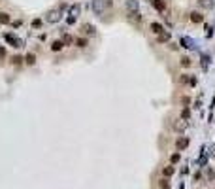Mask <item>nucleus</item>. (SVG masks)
<instances>
[{"label": "nucleus", "instance_id": "1", "mask_svg": "<svg viewBox=\"0 0 215 189\" xmlns=\"http://www.w3.org/2000/svg\"><path fill=\"white\" fill-rule=\"evenodd\" d=\"M126 17H128L132 23H136V25L142 21V14H140V9H126Z\"/></svg>", "mask_w": 215, "mask_h": 189}, {"label": "nucleus", "instance_id": "2", "mask_svg": "<svg viewBox=\"0 0 215 189\" xmlns=\"http://www.w3.org/2000/svg\"><path fill=\"white\" fill-rule=\"evenodd\" d=\"M179 81H181L183 85H191V87H194V85H196V78L189 76V74H181V78H179Z\"/></svg>", "mask_w": 215, "mask_h": 189}, {"label": "nucleus", "instance_id": "3", "mask_svg": "<svg viewBox=\"0 0 215 189\" xmlns=\"http://www.w3.org/2000/svg\"><path fill=\"white\" fill-rule=\"evenodd\" d=\"M189 21L191 23H204V15L200 14V11H191V14H189Z\"/></svg>", "mask_w": 215, "mask_h": 189}, {"label": "nucleus", "instance_id": "4", "mask_svg": "<svg viewBox=\"0 0 215 189\" xmlns=\"http://www.w3.org/2000/svg\"><path fill=\"white\" fill-rule=\"evenodd\" d=\"M175 148L181 151V149H185V148H189V138L187 136H181V138H177L175 140Z\"/></svg>", "mask_w": 215, "mask_h": 189}, {"label": "nucleus", "instance_id": "5", "mask_svg": "<svg viewBox=\"0 0 215 189\" xmlns=\"http://www.w3.org/2000/svg\"><path fill=\"white\" fill-rule=\"evenodd\" d=\"M4 40L9 42L13 47H21V40H19V38H15L13 34H4Z\"/></svg>", "mask_w": 215, "mask_h": 189}, {"label": "nucleus", "instance_id": "6", "mask_svg": "<svg viewBox=\"0 0 215 189\" xmlns=\"http://www.w3.org/2000/svg\"><path fill=\"white\" fill-rule=\"evenodd\" d=\"M151 4H153V8L157 9V11H166V2L164 0H151Z\"/></svg>", "mask_w": 215, "mask_h": 189}, {"label": "nucleus", "instance_id": "7", "mask_svg": "<svg viewBox=\"0 0 215 189\" xmlns=\"http://www.w3.org/2000/svg\"><path fill=\"white\" fill-rule=\"evenodd\" d=\"M170 38H172V34L168 30H162V32H159V34H157V42H161V44L170 42Z\"/></svg>", "mask_w": 215, "mask_h": 189}, {"label": "nucleus", "instance_id": "8", "mask_svg": "<svg viewBox=\"0 0 215 189\" xmlns=\"http://www.w3.org/2000/svg\"><path fill=\"white\" fill-rule=\"evenodd\" d=\"M149 28H151V32H153V34H159V32H162V30H164V27H162L161 23H157V21H153L151 25H149Z\"/></svg>", "mask_w": 215, "mask_h": 189}, {"label": "nucleus", "instance_id": "9", "mask_svg": "<svg viewBox=\"0 0 215 189\" xmlns=\"http://www.w3.org/2000/svg\"><path fill=\"white\" fill-rule=\"evenodd\" d=\"M198 6L204 8V9H211L215 6V2H213V0H198Z\"/></svg>", "mask_w": 215, "mask_h": 189}, {"label": "nucleus", "instance_id": "10", "mask_svg": "<svg viewBox=\"0 0 215 189\" xmlns=\"http://www.w3.org/2000/svg\"><path fill=\"white\" fill-rule=\"evenodd\" d=\"M11 23V15L6 11H0V25H9Z\"/></svg>", "mask_w": 215, "mask_h": 189}, {"label": "nucleus", "instance_id": "11", "mask_svg": "<svg viewBox=\"0 0 215 189\" xmlns=\"http://www.w3.org/2000/svg\"><path fill=\"white\" fill-rule=\"evenodd\" d=\"M81 30L85 32V34H89V36H93L94 32H96V28H94V25H91V23H85V25H83V28H81Z\"/></svg>", "mask_w": 215, "mask_h": 189}, {"label": "nucleus", "instance_id": "12", "mask_svg": "<svg viewBox=\"0 0 215 189\" xmlns=\"http://www.w3.org/2000/svg\"><path fill=\"white\" fill-rule=\"evenodd\" d=\"M62 47H64L62 40H55V42H51V51H55V53H57V51H60Z\"/></svg>", "mask_w": 215, "mask_h": 189}, {"label": "nucleus", "instance_id": "13", "mask_svg": "<svg viewBox=\"0 0 215 189\" xmlns=\"http://www.w3.org/2000/svg\"><path fill=\"white\" fill-rule=\"evenodd\" d=\"M126 9H140L138 0H126Z\"/></svg>", "mask_w": 215, "mask_h": 189}, {"label": "nucleus", "instance_id": "14", "mask_svg": "<svg viewBox=\"0 0 215 189\" xmlns=\"http://www.w3.org/2000/svg\"><path fill=\"white\" fill-rule=\"evenodd\" d=\"M58 19H60V14H58V11H51V14L47 15V21H51V23H57Z\"/></svg>", "mask_w": 215, "mask_h": 189}, {"label": "nucleus", "instance_id": "15", "mask_svg": "<svg viewBox=\"0 0 215 189\" xmlns=\"http://www.w3.org/2000/svg\"><path fill=\"white\" fill-rule=\"evenodd\" d=\"M174 172H175V168H174V167H164V168H162V174H164L166 178L174 176Z\"/></svg>", "mask_w": 215, "mask_h": 189}, {"label": "nucleus", "instance_id": "16", "mask_svg": "<svg viewBox=\"0 0 215 189\" xmlns=\"http://www.w3.org/2000/svg\"><path fill=\"white\" fill-rule=\"evenodd\" d=\"M189 117H191V110H189V106H185L183 110H181V119H189Z\"/></svg>", "mask_w": 215, "mask_h": 189}, {"label": "nucleus", "instance_id": "17", "mask_svg": "<svg viewBox=\"0 0 215 189\" xmlns=\"http://www.w3.org/2000/svg\"><path fill=\"white\" fill-rule=\"evenodd\" d=\"M25 61H27V64H34V63H36V55H34V53H27Z\"/></svg>", "mask_w": 215, "mask_h": 189}, {"label": "nucleus", "instance_id": "18", "mask_svg": "<svg viewBox=\"0 0 215 189\" xmlns=\"http://www.w3.org/2000/svg\"><path fill=\"white\" fill-rule=\"evenodd\" d=\"M87 44H89V42H87V38H77V40H76V45H77V47H87Z\"/></svg>", "mask_w": 215, "mask_h": 189}, {"label": "nucleus", "instance_id": "19", "mask_svg": "<svg viewBox=\"0 0 215 189\" xmlns=\"http://www.w3.org/2000/svg\"><path fill=\"white\" fill-rule=\"evenodd\" d=\"M191 64H193V61H191L189 57H181V66H183V68H189Z\"/></svg>", "mask_w": 215, "mask_h": 189}, {"label": "nucleus", "instance_id": "20", "mask_svg": "<svg viewBox=\"0 0 215 189\" xmlns=\"http://www.w3.org/2000/svg\"><path fill=\"white\" fill-rule=\"evenodd\" d=\"M72 42H74V38H72L70 34H64V36H62V44H64V45H70Z\"/></svg>", "mask_w": 215, "mask_h": 189}, {"label": "nucleus", "instance_id": "21", "mask_svg": "<svg viewBox=\"0 0 215 189\" xmlns=\"http://www.w3.org/2000/svg\"><path fill=\"white\" fill-rule=\"evenodd\" d=\"M179 159H181V155H179V153H172V155H170V161H172V165H174V163H177Z\"/></svg>", "mask_w": 215, "mask_h": 189}, {"label": "nucleus", "instance_id": "22", "mask_svg": "<svg viewBox=\"0 0 215 189\" xmlns=\"http://www.w3.org/2000/svg\"><path fill=\"white\" fill-rule=\"evenodd\" d=\"M40 27H42L40 19H32V28H40Z\"/></svg>", "mask_w": 215, "mask_h": 189}, {"label": "nucleus", "instance_id": "23", "mask_svg": "<svg viewBox=\"0 0 215 189\" xmlns=\"http://www.w3.org/2000/svg\"><path fill=\"white\" fill-rule=\"evenodd\" d=\"M161 189H170V182H168V180H162V182H161Z\"/></svg>", "mask_w": 215, "mask_h": 189}, {"label": "nucleus", "instance_id": "24", "mask_svg": "<svg viewBox=\"0 0 215 189\" xmlns=\"http://www.w3.org/2000/svg\"><path fill=\"white\" fill-rule=\"evenodd\" d=\"M21 61H23V57H19V55H17V57L11 59V64H21Z\"/></svg>", "mask_w": 215, "mask_h": 189}, {"label": "nucleus", "instance_id": "25", "mask_svg": "<svg viewBox=\"0 0 215 189\" xmlns=\"http://www.w3.org/2000/svg\"><path fill=\"white\" fill-rule=\"evenodd\" d=\"M6 57V49L4 47H0V59H4Z\"/></svg>", "mask_w": 215, "mask_h": 189}]
</instances>
